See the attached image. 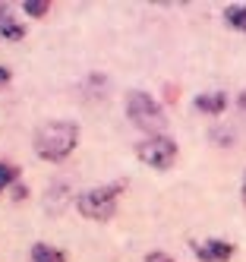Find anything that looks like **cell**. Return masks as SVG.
I'll list each match as a JSON object with an SVG mask.
<instances>
[{"instance_id":"cell-1","label":"cell","mask_w":246,"mask_h":262,"mask_svg":"<svg viewBox=\"0 0 246 262\" xmlns=\"http://www.w3.org/2000/svg\"><path fill=\"white\" fill-rule=\"evenodd\" d=\"M76 142H79V126L73 120H48L35 129V155L44 161H63Z\"/></svg>"},{"instance_id":"cell-2","label":"cell","mask_w":246,"mask_h":262,"mask_svg":"<svg viewBox=\"0 0 246 262\" xmlns=\"http://www.w3.org/2000/svg\"><path fill=\"white\" fill-rule=\"evenodd\" d=\"M123 190H126L123 180L85 190V193L76 196V209H79V215L88 218V221H107V218H114V212H117V199H120Z\"/></svg>"},{"instance_id":"cell-3","label":"cell","mask_w":246,"mask_h":262,"mask_svg":"<svg viewBox=\"0 0 246 262\" xmlns=\"http://www.w3.org/2000/svg\"><path fill=\"white\" fill-rule=\"evenodd\" d=\"M126 117L132 120V126H139L148 136H164L167 117L161 104L148 95V92H129L126 95Z\"/></svg>"},{"instance_id":"cell-4","label":"cell","mask_w":246,"mask_h":262,"mask_svg":"<svg viewBox=\"0 0 246 262\" xmlns=\"http://www.w3.org/2000/svg\"><path fill=\"white\" fill-rule=\"evenodd\" d=\"M136 155L142 164L158 167V171H167L170 164L177 161V142L170 136H148L136 145Z\"/></svg>"},{"instance_id":"cell-5","label":"cell","mask_w":246,"mask_h":262,"mask_svg":"<svg viewBox=\"0 0 246 262\" xmlns=\"http://www.w3.org/2000/svg\"><path fill=\"white\" fill-rule=\"evenodd\" d=\"M70 202H76V196H73V190H70V183H66V180H54V183L48 186V193H44V209L54 212V215H60Z\"/></svg>"},{"instance_id":"cell-6","label":"cell","mask_w":246,"mask_h":262,"mask_svg":"<svg viewBox=\"0 0 246 262\" xmlns=\"http://www.w3.org/2000/svg\"><path fill=\"white\" fill-rule=\"evenodd\" d=\"M196 253H199L202 262H227L234 256V247L227 240H205V243L196 247Z\"/></svg>"},{"instance_id":"cell-7","label":"cell","mask_w":246,"mask_h":262,"mask_svg":"<svg viewBox=\"0 0 246 262\" xmlns=\"http://www.w3.org/2000/svg\"><path fill=\"white\" fill-rule=\"evenodd\" d=\"M193 104L199 111H205V114H221V111L227 107V95L224 92H202V95H196Z\"/></svg>"},{"instance_id":"cell-8","label":"cell","mask_w":246,"mask_h":262,"mask_svg":"<svg viewBox=\"0 0 246 262\" xmlns=\"http://www.w3.org/2000/svg\"><path fill=\"white\" fill-rule=\"evenodd\" d=\"M0 35H4V38H10V41H19V38L26 35V29H23V26L10 19V13H7V7H4V4H0Z\"/></svg>"},{"instance_id":"cell-9","label":"cell","mask_w":246,"mask_h":262,"mask_svg":"<svg viewBox=\"0 0 246 262\" xmlns=\"http://www.w3.org/2000/svg\"><path fill=\"white\" fill-rule=\"evenodd\" d=\"M32 262H66V256L51 247V243H35L32 247Z\"/></svg>"},{"instance_id":"cell-10","label":"cell","mask_w":246,"mask_h":262,"mask_svg":"<svg viewBox=\"0 0 246 262\" xmlns=\"http://www.w3.org/2000/svg\"><path fill=\"white\" fill-rule=\"evenodd\" d=\"M224 19H227V26H234L237 32H246V4H234V7H227Z\"/></svg>"},{"instance_id":"cell-11","label":"cell","mask_w":246,"mask_h":262,"mask_svg":"<svg viewBox=\"0 0 246 262\" xmlns=\"http://www.w3.org/2000/svg\"><path fill=\"white\" fill-rule=\"evenodd\" d=\"M48 0H26L23 4V10H26V16H35V19H41V16L48 13Z\"/></svg>"},{"instance_id":"cell-12","label":"cell","mask_w":246,"mask_h":262,"mask_svg":"<svg viewBox=\"0 0 246 262\" xmlns=\"http://www.w3.org/2000/svg\"><path fill=\"white\" fill-rule=\"evenodd\" d=\"M16 180V167H10V164H4V161H0V193H4L7 190V186Z\"/></svg>"},{"instance_id":"cell-13","label":"cell","mask_w":246,"mask_h":262,"mask_svg":"<svg viewBox=\"0 0 246 262\" xmlns=\"http://www.w3.org/2000/svg\"><path fill=\"white\" fill-rule=\"evenodd\" d=\"M145 262H174V259H170L167 253H161V250H158V253H148V256H145Z\"/></svg>"},{"instance_id":"cell-14","label":"cell","mask_w":246,"mask_h":262,"mask_svg":"<svg viewBox=\"0 0 246 262\" xmlns=\"http://www.w3.org/2000/svg\"><path fill=\"white\" fill-rule=\"evenodd\" d=\"M4 82H10V70H7V67H0V85H4Z\"/></svg>"},{"instance_id":"cell-15","label":"cell","mask_w":246,"mask_h":262,"mask_svg":"<svg viewBox=\"0 0 246 262\" xmlns=\"http://www.w3.org/2000/svg\"><path fill=\"white\" fill-rule=\"evenodd\" d=\"M243 205H246V174H243Z\"/></svg>"},{"instance_id":"cell-16","label":"cell","mask_w":246,"mask_h":262,"mask_svg":"<svg viewBox=\"0 0 246 262\" xmlns=\"http://www.w3.org/2000/svg\"><path fill=\"white\" fill-rule=\"evenodd\" d=\"M240 104H243V107H246V92H243V98H240Z\"/></svg>"}]
</instances>
